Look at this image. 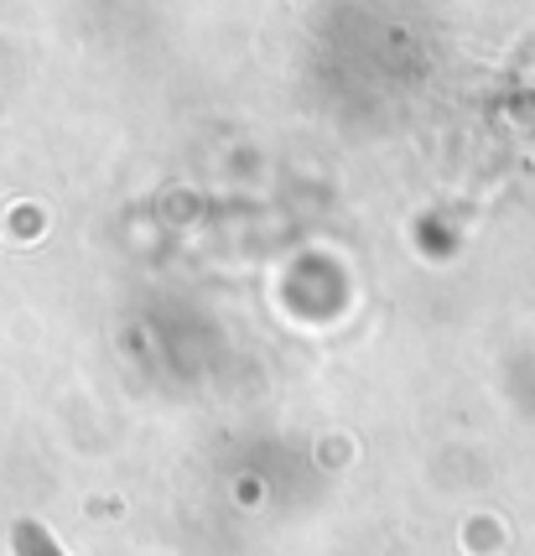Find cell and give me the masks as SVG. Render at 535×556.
<instances>
[{
	"mask_svg": "<svg viewBox=\"0 0 535 556\" xmlns=\"http://www.w3.org/2000/svg\"><path fill=\"white\" fill-rule=\"evenodd\" d=\"M16 556H63V546H58L42 526L22 520V526H16Z\"/></svg>",
	"mask_w": 535,
	"mask_h": 556,
	"instance_id": "cell-1",
	"label": "cell"
}]
</instances>
